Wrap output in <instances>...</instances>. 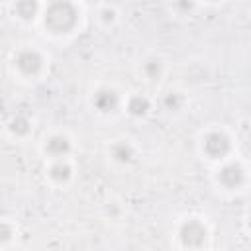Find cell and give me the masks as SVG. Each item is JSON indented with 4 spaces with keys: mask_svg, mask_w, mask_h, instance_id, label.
Wrapping results in <instances>:
<instances>
[{
    "mask_svg": "<svg viewBox=\"0 0 251 251\" xmlns=\"http://www.w3.org/2000/svg\"><path fill=\"white\" fill-rule=\"evenodd\" d=\"M75 8L69 2H55L45 14V24L55 31H67L75 24Z\"/></svg>",
    "mask_w": 251,
    "mask_h": 251,
    "instance_id": "6da1fadb",
    "label": "cell"
},
{
    "mask_svg": "<svg viewBox=\"0 0 251 251\" xmlns=\"http://www.w3.org/2000/svg\"><path fill=\"white\" fill-rule=\"evenodd\" d=\"M227 147H229L227 137L222 135V133H210V135L206 137V141H204V149H206V153H208L212 159L222 157V155L227 151Z\"/></svg>",
    "mask_w": 251,
    "mask_h": 251,
    "instance_id": "7a4b0ae2",
    "label": "cell"
},
{
    "mask_svg": "<svg viewBox=\"0 0 251 251\" xmlns=\"http://www.w3.org/2000/svg\"><path fill=\"white\" fill-rule=\"evenodd\" d=\"M204 237H206V229L198 222H190L182 227V241L186 245H198L204 241Z\"/></svg>",
    "mask_w": 251,
    "mask_h": 251,
    "instance_id": "3957f363",
    "label": "cell"
},
{
    "mask_svg": "<svg viewBox=\"0 0 251 251\" xmlns=\"http://www.w3.org/2000/svg\"><path fill=\"white\" fill-rule=\"evenodd\" d=\"M41 65V59L33 53V51H24L20 57H18V69L24 71V73H35Z\"/></svg>",
    "mask_w": 251,
    "mask_h": 251,
    "instance_id": "277c9868",
    "label": "cell"
},
{
    "mask_svg": "<svg viewBox=\"0 0 251 251\" xmlns=\"http://www.w3.org/2000/svg\"><path fill=\"white\" fill-rule=\"evenodd\" d=\"M241 178H243V173H241V169H239L237 165H227V167H224L222 173H220V180H222L226 186H235Z\"/></svg>",
    "mask_w": 251,
    "mask_h": 251,
    "instance_id": "5b68a950",
    "label": "cell"
},
{
    "mask_svg": "<svg viewBox=\"0 0 251 251\" xmlns=\"http://www.w3.org/2000/svg\"><path fill=\"white\" fill-rule=\"evenodd\" d=\"M96 106L102 110V112H108L110 108H114L116 106V94L114 92H108V90H102V92H98L96 94Z\"/></svg>",
    "mask_w": 251,
    "mask_h": 251,
    "instance_id": "8992f818",
    "label": "cell"
},
{
    "mask_svg": "<svg viewBox=\"0 0 251 251\" xmlns=\"http://www.w3.org/2000/svg\"><path fill=\"white\" fill-rule=\"evenodd\" d=\"M47 149H49V153H53V155L61 157L65 151H69V141H67L65 137H53V139L49 141Z\"/></svg>",
    "mask_w": 251,
    "mask_h": 251,
    "instance_id": "52a82bcc",
    "label": "cell"
},
{
    "mask_svg": "<svg viewBox=\"0 0 251 251\" xmlns=\"http://www.w3.org/2000/svg\"><path fill=\"white\" fill-rule=\"evenodd\" d=\"M147 108H149V104H147V100H145V98H141V96H133V98L129 100V112H131V114H135V116L145 114V112H147Z\"/></svg>",
    "mask_w": 251,
    "mask_h": 251,
    "instance_id": "ba28073f",
    "label": "cell"
},
{
    "mask_svg": "<svg viewBox=\"0 0 251 251\" xmlns=\"http://www.w3.org/2000/svg\"><path fill=\"white\" fill-rule=\"evenodd\" d=\"M114 157L118 161H129L131 159V149L126 145V143H120L114 147Z\"/></svg>",
    "mask_w": 251,
    "mask_h": 251,
    "instance_id": "9c48e42d",
    "label": "cell"
},
{
    "mask_svg": "<svg viewBox=\"0 0 251 251\" xmlns=\"http://www.w3.org/2000/svg\"><path fill=\"white\" fill-rule=\"evenodd\" d=\"M51 176L53 178H67L69 176V167L67 165H63V163H59V165H55L53 169H51Z\"/></svg>",
    "mask_w": 251,
    "mask_h": 251,
    "instance_id": "30bf717a",
    "label": "cell"
}]
</instances>
